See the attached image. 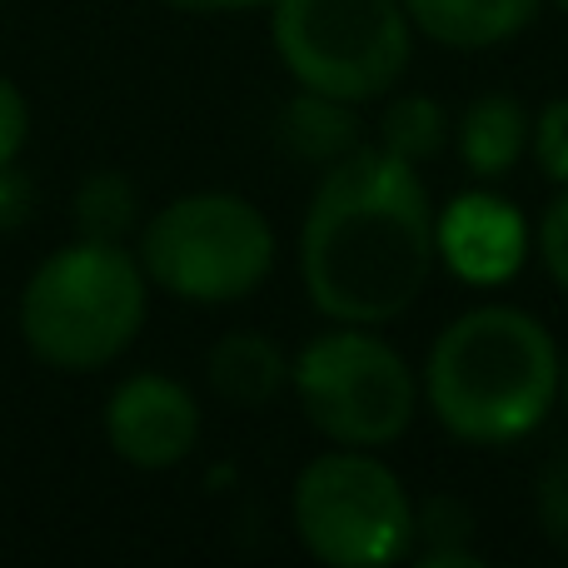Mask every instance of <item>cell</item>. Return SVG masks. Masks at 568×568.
Here are the masks:
<instances>
[{
	"label": "cell",
	"instance_id": "ba28073f",
	"mask_svg": "<svg viewBox=\"0 0 568 568\" xmlns=\"http://www.w3.org/2000/svg\"><path fill=\"white\" fill-rule=\"evenodd\" d=\"M105 439L135 469H175L200 444V399L170 374H130L105 404Z\"/></svg>",
	"mask_w": 568,
	"mask_h": 568
},
{
	"label": "cell",
	"instance_id": "6da1fadb",
	"mask_svg": "<svg viewBox=\"0 0 568 568\" xmlns=\"http://www.w3.org/2000/svg\"><path fill=\"white\" fill-rule=\"evenodd\" d=\"M419 165L359 145L314 185L300 230V280L334 324H389L424 294L439 260Z\"/></svg>",
	"mask_w": 568,
	"mask_h": 568
},
{
	"label": "cell",
	"instance_id": "9a60e30c",
	"mask_svg": "<svg viewBox=\"0 0 568 568\" xmlns=\"http://www.w3.org/2000/svg\"><path fill=\"white\" fill-rule=\"evenodd\" d=\"M449 140V115L434 95H394L389 110L379 120V150H389L394 160L424 165L434 160Z\"/></svg>",
	"mask_w": 568,
	"mask_h": 568
},
{
	"label": "cell",
	"instance_id": "8fae6325",
	"mask_svg": "<svg viewBox=\"0 0 568 568\" xmlns=\"http://www.w3.org/2000/svg\"><path fill=\"white\" fill-rule=\"evenodd\" d=\"M544 0H404L409 20L449 50H489L534 26Z\"/></svg>",
	"mask_w": 568,
	"mask_h": 568
},
{
	"label": "cell",
	"instance_id": "52a82bcc",
	"mask_svg": "<svg viewBox=\"0 0 568 568\" xmlns=\"http://www.w3.org/2000/svg\"><path fill=\"white\" fill-rule=\"evenodd\" d=\"M294 534L320 564L379 568L414 549V504L369 449H329L294 479Z\"/></svg>",
	"mask_w": 568,
	"mask_h": 568
},
{
	"label": "cell",
	"instance_id": "d6986e66",
	"mask_svg": "<svg viewBox=\"0 0 568 568\" xmlns=\"http://www.w3.org/2000/svg\"><path fill=\"white\" fill-rule=\"evenodd\" d=\"M539 255H544V265H549L554 284H564V290H568V185H559V195L544 205Z\"/></svg>",
	"mask_w": 568,
	"mask_h": 568
},
{
	"label": "cell",
	"instance_id": "2e32d148",
	"mask_svg": "<svg viewBox=\"0 0 568 568\" xmlns=\"http://www.w3.org/2000/svg\"><path fill=\"white\" fill-rule=\"evenodd\" d=\"M414 544H419L424 568H474V514L459 499H429L424 509H414Z\"/></svg>",
	"mask_w": 568,
	"mask_h": 568
},
{
	"label": "cell",
	"instance_id": "5bb4252c",
	"mask_svg": "<svg viewBox=\"0 0 568 568\" xmlns=\"http://www.w3.org/2000/svg\"><path fill=\"white\" fill-rule=\"evenodd\" d=\"M75 230L85 240H110V245H125V235L140 220V195L120 170H95V175L80 180L75 190Z\"/></svg>",
	"mask_w": 568,
	"mask_h": 568
},
{
	"label": "cell",
	"instance_id": "3957f363",
	"mask_svg": "<svg viewBox=\"0 0 568 568\" xmlns=\"http://www.w3.org/2000/svg\"><path fill=\"white\" fill-rule=\"evenodd\" d=\"M150 280L125 245L70 240L20 290V339L40 364L90 374L115 364L145 324Z\"/></svg>",
	"mask_w": 568,
	"mask_h": 568
},
{
	"label": "cell",
	"instance_id": "cb8c5ba5",
	"mask_svg": "<svg viewBox=\"0 0 568 568\" xmlns=\"http://www.w3.org/2000/svg\"><path fill=\"white\" fill-rule=\"evenodd\" d=\"M554 6H559V10H568V0H554Z\"/></svg>",
	"mask_w": 568,
	"mask_h": 568
},
{
	"label": "cell",
	"instance_id": "9c48e42d",
	"mask_svg": "<svg viewBox=\"0 0 568 568\" xmlns=\"http://www.w3.org/2000/svg\"><path fill=\"white\" fill-rule=\"evenodd\" d=\"M434 240H439V260L464 284H504L524 270L529 260V225L504 195L489 190H469L444 205L434 220Z\"/></svg>",
	"mask_w": 568,
	"mask_h": 568
},
{
	"label": "cell",
	"instance_id": "e0dca14e",
	"mask_svg": "<svg viewBox=\"0 0 568 568\" xmlns=\"http://www.w3.org/2000/svg\"><path fill=\"white\" fill-rule=\"evenodd\" d=\"M534 509H539L544 539H549L559 554H568V449L544 464L539 489H534Z\"/></svg>",
	"mask_w": 568,
	"mask_h": 568
},
{
	"label": "cell",
	"instance_id": "7402d4cb",
	"mask_svg": "<svg viewBox=\"0 0 568 568\" xmlns=\"http://www.w3.org/2000/svg\"><path fill=\"white\" fill-rule=\"evenodd\" d=\"M175 10H190V16H230V10H260L275 6V0H165Z\"/></svg>",
	"mask_w": 568,
	"mask_h": 568
},
{
	"label": "cell",
	"instance_id": "30bf717a",
	"mask_svg": "<svg viewBox=\"0 0 568 568\" xmlns=\"http://www.w3.org/2000/svg\"><path fill=\"white\" fill-rule=\"evenodd\" d=\"M290 369L294 359H284L280 344L260 329L220 334L205 354V379L230 409H270L290 389Z\"/></svg>",
	"mask_w": 568,
	"mask_h": 568
},
{
	"label": "cell",
	"instance_id": "4fadbf2b",
	"mask_svg": "<svg viewBox=\"0 0 568 568\" xmlns=\"http://www.w3.org/2000/svg\"><path fill=\"white\" fill-rule=\"evenodd\" d=\"M529 140H534L529 110H524V100L504 95V90L479 95L459 120V160L479 180H504L524 160Z\"/></svg>",
	"mask_w": 568,
	"mask_h": 568
},
{
	"label": "cell",
	"instance_id": "ffe728a7",
	"mask_svg": "<svg viewBox=\"0 0 568 568\" xmlns=\"http://www.w3.org/2000/svg\"><path fill=\"white\" fill-rule=\"evenodd\" d=\"M26 135H30L26 95H20V85L10 75H0V165H16Z\"/></svg>",
	"mask_w": 568,
	"mask_h": 568
},
{
	"label": "cell",
	"instance_id": "ac0fdd59",
	"mask_svg": "<svg viewBox=\"0 0 568 568\" xmlns=\"http://www.w3.org/2000/svg\"><path fill=\"white\" fill-rule=\"evenodd\" d=\"M534 160L539 170L554 180V185H568V95L564 100H549L534 120Z\"/></svg>",
	"mask_w": 568,
	"mask_h": 568
},
{
	"label": "cell",
	"instance_id": "44dd1931",
	"mask_svg": "<svg viewBox=\"0 0 568 568\" xmlns=\"http://www.w3.org/2000/svg\"><path fill=\"white\" fill-rule=\"evenodd\" d=\"M30 215V180L16 165H0V230L26 225Z\"/></svg>",
	"mask_w": 568,
	"mask_h": 568
},
{
	"label": "cell",
	"instance_id": "603a6c76",
	"mask_svg": "<svg viewBox=\"0 0 568 568\" xmlns=\"http://www.w3.org/2000/svg\"><path fill=\"white\" fill-rule=\"evenodd\" d=\"M564 409H568V354H564Z\"/></svg>",
	"mask_w": 568,
	"mask_h": 568
},
{
	"label": "cell",
	"instance_id": "7c38bea8",
	"mask_svg": "<svg viewBox=\"0 0 568 568\" xmlns=\"http://www.w3.org/2000/svg\"><path fill=\"white\" fill-rule=\"evenodd\" d=\"M354 110L359 105H349V100L300 85L280 110V145L294 160H304V165H320V170L339 165L344 155H354L364 145Z\"/></svg>",
	"mask_w": 568,
	"mask_h": 568
},
{
	"label": "cell",
	"instance_id": "5b68a950",
	"mask_svg": "<svg viewBox=\"0 0 568 568\" xmlns=\"http://www.w3.org/2000/svg\"><path fill=\"white\" fill-rule=\"evenodd\" d=\"M270 36L280 65L304 90L349 105L389 95L414 60V20L404 0H275Z\"/></svg>",
	"mask_w": 568,
	"mask_h": 568
},
{
	"label": "cell",
	"instance_id": "277c9868",
	"mask_svg": "<svg viewBox=\"0 0 568 568\" xmlns=\"http://www.w3.org/2000/svg\"><path fill=\"white\" fill-rule=\"evenodd\" d=\"M140 270L185 304H235L275 270V230L245 195H180L140 235Z\"/></svg>",
	"mask_w": 568,
	"mask_h": 568
},
{
	"label": "cell",
	"instance_id": "7a4b0ae2",
	"mask_svg": "<svg viewBox=\"0 0 568 568\" xmlns=\"http://www.w3.org/2000/svg\"><path fill=\"white\" fill-rule=\"evenodd\" d=\"M564 394V354L549 324L519 304H479L434 339L424 399L464 444L504 449L554 414Z\"/></svg>",
	"mask_w": 568,
	"mask_h": 568
},
{
	"label": "cell",
	"instance_id": "8992f818",
	"mask_svg": "<svg viewBox=\"0 0 568 568\" xmlns=\"http://www.w3.org/2000/svg\"><path fill=\"white\" fill-rule=\"evenodd\" d=\"M304 419L344 449H384L414 424L419 384L394 344L369 324H339L314 334L290 369Z\"/></svg>",
	"mask_w": 568,
	"mask_h": 568
}]
</instances>
